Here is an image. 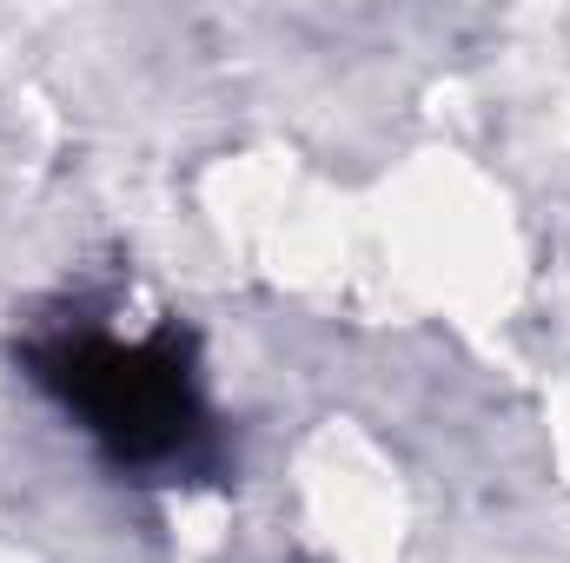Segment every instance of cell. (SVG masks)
I'll return each mask as SVG.
<instances>
[{"instance_id": "6da1fadb", "label": "cell", "mask_w": 570, "mask_h": 563, "mask_svg": "<svg viewBox=\"0 0 570 563\" xmlns=\"http://www.w3.org/2000/svg\"><path fill=\"white\" fill-rule=\"evenodd\" d=\"M27 372L127 477H193L213 464V418L173 325L127 338L53 325L27 345Z\"/></svg>"}]
</instances>
